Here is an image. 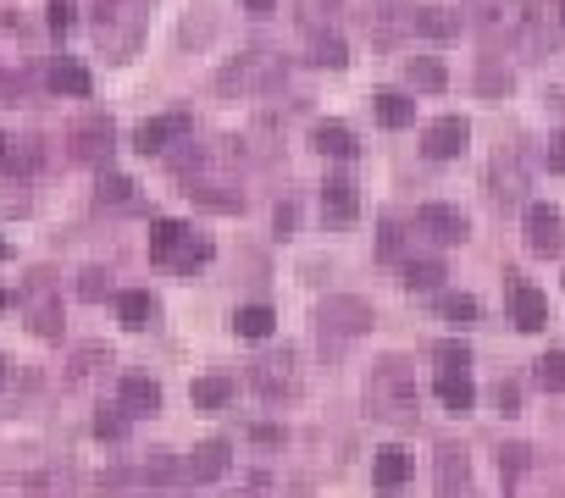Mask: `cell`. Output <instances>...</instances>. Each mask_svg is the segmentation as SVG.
Wrapping results in <instances>:
<instances>
[{"mask_svg": "<svg viewBox=\"0 0 565 498\" xmlns=\"http://www.w3.org/2000/svg\"><path fill=\"white\" fill-rule=\"evenodd\" d=\"M150 0H95V39L111 61H128L145 39Z\"/></svg>", "mask_w": 565, "mask_h": 498, "instance_id": "cell-1", "label": "cell"}, {"mask_svg": "<svg viewBox=\"0 0 565 498\" xmlns=\"http://www.w3.org/2000/svg\"><path fill=\"white\" fill-rule=\"evenodd\" d=\"M416 371H410V360H383V366L372 371V382H366V410L377 415V421H410L416 415Z\"/></svg>", "mask_w": 565, "mask_h": 498, "instance_id": "cell-2", "label": "cell"}, {"mask_svg": "<svg viewBox=\"0 0 565 498\" xmlns=\"http://www.w3.org/2000/svg\"><path fill=\"white\" fill-rule=\"evenodd\" d=\"M283 61L277 56H266V50H250V56H239V61H228V67L217 72V89L222 95H266V89H277L283 83Z\"/></svg>", "mask_w": 565, "mask_h": 498, "instance_id": "cell-3", "label": "cell"}, {"mask_svg": "<svg viewBox=\"0 0 565 498\" xmlns=\"http://www.w3.org/2000/svg\"><path fill=\"white\" fill-rule=\"evenodd\" d=\"M316 327H322V344H349L372 327V305L355 294H333L322 310H316Z\"/></svg>", "mask_w": 565, "mask_h": 498, "instance_id": "cell-4", "label": "cell"}, {"mask_svg": "<svg viewBox=\"0 0 565 498\" xmlns=\"http://www.w3.org/2000/svg\"><path fill=\"white\" fill-rule=\"evenodd\" d=\"M189 111H167V117H150L139 122V133H133V150H145V155H167L172 144H189Z\"/></svg>", "mask_w": 565, "mask_h": 498, "instance_id": "cell-5", "label": "cell"}, {"mask_svg": "<svg viewBox=\"0 0 565 498\" xmlns=\"http://www.w3.org/2000/svg\"><path fill=\"white\" fill-rule=\"evenodd\" d=\"M17 305L28 310V321H34L39 338H61V299H56V288H50L45 277H28V288L17 294Z\"/></svg>", "mask_w": 565, "mask_h": 498, "instance_id": "cell-6", "label": "cell"}, {"mask_svg": "<svg viewBox=\"0 0 565 498\" xmlns=\"http://www.w3.org/2000/svg\"><path fill=\"white\" fill-rule=\"evenodd\" d=\"M527 249L532 255H560L565 249V216L554 205H527Z\"/></svg>", "mask_w": 565, "mask_h": 498, "instance_id": "cell-7", "label": "cell"}, {"mask_svg": "<svg viewBox=\"0 0 565 498\" xmlns=\"http://www.w3.org/2000/svg\"><path fill=\"white\" fill-rule=\"evenodd\" d=\"M250 382L266 393V399H289L300 388V371H294V355H261L250 366Z\"/></svg>", "mask_w": 565, "mask_h": 498, "instance_id": "cell-8", "label": "cell"}, {"mask_svg": "<svg viewBox=\"0 0 565 498\" xmlns=\"http://www.w3.org/2000/svg\"><path fill=\"white\" fill-rule=\"evenodd\" d=\"M416 227L427 238H433V244H460V238H466V211H460V205H421L416 211Z\"/></svg>", "mask_w": 565, "mask_h": 498, "instance_id": "cell-9", "label": "cell"}, {"mask_svg": "<svg viewBox=\"0 0 565 498\" xmlns=\"http://www.w3.org/2000/svg\"><path fill=\"white\" fill-rule=\"evenodd\" d=\"M466 139H471L466 117H438L433 128H427V139H421V150L433 155V161H455V155L466 150Z\"/></svg>", "mask_w": 565, "mask_h": 498, "instance_id": "cell-10", "label": "cell"}, {"mask_svg": "<svg viewBox=\"0 0 565 498\" xmlns=\"http://www.w3.org/2000/svg\"><path fill=\"white\" fill-rule=\"evenodd\" d=\"M73 155L78 161H89V166H100V161H111V117H84L73 128Z\"/></svg>", "mask_w": 565, "mask_h": 498, "instance_id": "cell-11", "label": "cell"}, {"mask_svg": "<svg viewBox=\"0 0 565 498\" xmlns=\"http://www.w3.org/2000/svg\"><path fill=\"white\" fill-rule=\"evenodd\" d=\"M510 316H516L521 332H538V327H549V299L532 283H510Z\"/></svg>", "mask_w": 565, "mask_h": 498, "instance_id": "cell-12", "label": "cell"}, {"mask_svg": "<svg viewBox=\"0 0 565 498\" xmlns=\"http://www.w3.org/2000/svg\"><path fill=\"white\" fill-rule=\"evenodd\" d=\"M117 404H122V415H156L161 410V382L156 377H122Z\"/></svg>", "mask_w": 565, "mask_h": 498, "instance_id": "cell-13", "label": "cell"}, {"mask_svg": "<svg viewBox=\"0 0 565 498\" xmlns=\"http://www.w3.org/2000/svg\"><path fill=\"white\" fill-rule=\"evenodd\" d=\"M228 465H233L228 443H200V449L189 454V465H183V476H189V482H217V476H228Z\"/></svg>", "mask_w": 565, "mask_h": 498, "instance_id": "cell-14", "label": "cell"}, {"mask_svg": "<svg viewBox=\"0 0 565 498\" xmlns=\"http://www.w3.org/2000/svg\"><path fill=\"white\" fill-rule=\"evenodd\" d=\"M372 476H377V487H383V493H394V487H405V482H410V454L399 449V443H388V449H377V460H372Z\"/></svg>", "mask_w": 565, "mask_h": 498, "instance_id": "cell-15", "label": "cell"}, {"mask_svg": "<svg viewBox=\"0 0 565 498\" xmlns=\"http://www.w3.org/2000/svg\"><path fill=\"white\" fill-rule=\"evenodd\" d=\"M117 321L128 332H145L150 321H156V299H150L145 288H122V294H117Z\"/></svg>", "mask_w": 565, "mask_h": 498, "instance_id": "cell-16", "label": "cell"}, {"mask_svg": "<svg viewBox=\"0 0 565 498\" xmlns=\"http://www.w3.org/2000/svg\"><path fill=\"white\" fill-rule=\"evenodd\" d=\"M322 211H327V222H355V211H361L355 183H349V178H327L322 183Z\"/></svg>", "mask_w": 565, "mask_h": 498, "instance_id": "cell-17", "label": "cell"}, {"mask_svg": "<svg viewBox=\"0 0 565 498\" xmlns=\"http://www.w3.org/2000/svg\"><path fill=\"white\" fill-rule=\"evenodd\" d=\"M438 399H444V410L466 415L471 404H477V388H471V371H438Z\"/></svg>", "mask_w": 565, "mask_h": 498, "instance_id": "cell-18", "label": "cell"}, {"mask_svg": "<svg viewBox=\"0 0 565 498\" xmlns=\"http://www.w3.org/2000/svg\"><path fill=\"white\" fill-rule=\"evenodd\" d=\"M410 28H416L421 39H455V34H460V12H444V6H421V12H410Z\"/></svg>", "mask_w": 565, "mask_h": 498, "instance_id": "cell-19", "label": "cell"}, {"mask_svg": "<svg viewBox=\"0 0 565 498\" xmlns=\"http://www.w3.org/2000/svg\"><path fill=\"white\" fill-rule=\"evenodd\" d=\"M50 89H56V95L84 100L89 95V67H84V61H73V56H61L56 67H50Z\"/></svg>", "mask_w": 565, "mask_h": 498, "instance_id": "cell-20", "label": "cell"}, {"mask_svg": "<svg viewBox=\"0 0 565 498\" xmlns=\"http://www.w3.org/2000/svg\"><path fill=\"white\" fill-rule=\"evenodd\" d=\"M521 189H527V178H521V155L510 150V166H505V155L493 161V200L510 205V200H521Z\"/></svg>", "mask_w": 565, "mask_h": 498, "instance_id": "cell-21", "label": "cell"}, {"mask_svg": "<svg viewBox=\"0 0 565 498\" xmlns=\"http://www.w3.org/2000/svg\"><path fill=\"white\" fill-rule=\"evenodd\" d=\"M311 144H316L322 155H338V161H349V155H355V133H349L344 122H316Z\"/></svg>", "mask_w": 565, "mask_h": 498, "instance_id": "cell-22", "label": "cell"}, {"mask_svg": "<svg viewBox=\"0 0 565 498\" xmlns=\"http://www.w3.org/2000/svg\"><path fill=\"white\" fill-rule=\"evenodd\" d=\"M311 61L327 72H344L349 67V45L338 34H311Z\"/></svg>", "mask_w": 565, "mask_h": 498, "instance_id": "cell-23", "label": "cell"}, {"mask_svg": "<svg viewBox=\"0 0 565 498\" xmlns=\"http://www.w3.org/2000/svg\"><path fill=\"white\" fill-rule=\"evenodd\" d=\"M228 399H233V382H228V377H200V382L189 388V404H194V410H222Z\"/></svg>", "mask_w": 565, "mask_h": 498, "instance_id": "cell-24", "label": "cell"}, {"mask_svg": "<svg viewBox=\"0 0 565 498\" xmlns=\"http://www.w3.org/2000/svg\"><path fill=\"white\" fill-rule=\"evenodd\" d=\"M272 305H239L233 310V332H239V338H266V332H272Z\"/></svg>", "mask_w": 565, "mask_h": 498, "instance_id": "cell-25", "label": "cell"}, {"mask_svg": "<svg viewBox=\"0 0 565 498\" xmlns=\"http://www.w3.org/2000/svg\"><path fill=\"white\" fill-rule=\"evenodd\" d=\"M183 233H189L183 222H156V227H150V261H167V266H172V255H178Z\"/></svg>", "mask_w": 565, "mask_h": 498, "instance_id": "cell-26", "label": "cell"}, {"mask_svg": "<svg viewBox=\"0 0 565 498\" xmlns=\"http://www.w3.org/2000/svg\"><path fill=\"white\" fill-rule=\"evenodd\" d=\"M455 487H466V454L460 449H438V493L455 498Z\"/></svg>", "mask_w": 565, "mask_h": 498, "instance_id": "cell-27", "label": "cell"}, {"mask_svg": "<svg viewBox=\"0 0 565 498\" xmlns=\"http://www.w3.org/2000/svg\"><path fill=\"white\" fill-rule=\"evenodd\" d=\"M377 122H383V128H410V122H416V100L377 95Z\"/></svg>", "mask_w": 565, "mask_h": 498, "instance_id": "cell-28", "label": "cell"}, {"mask_svg": "<svg viewBox=\"0 0 565 498\" xmlns=\"http://www.w3.org/2000/svg\"><path fill=\"white\" fill-rule=\"evenodd\" d=\"M438 283H444V266H438V261H410L405 266V288H410V294H433Z\"/></svg>", "mask_w": 565, "mask_h": 498, "instance_id": "cell-29", "label": "cell"}, {"mask_svg": "<svg viewBox=\"0 0 565 498\" xmlns=\"http://www.w3.org/2000/svg\"><path fill=\"white\" fill-rule=\"evenodd\" d=\"M205 261H211V238H194V233H183L178 255H172V266H178V272H194V266H205Z\"/></svg>", "mask_w": 565, "mask_h": 498, "instance_id": "cell-30", "label": "cell"}, {"mask_svg": "<svg viewBox=\"0 0 565 498\" xmlns=\"http://www.w3.org/2000/svg\"><path fill=\"white\" fill-rule=\"evenodd\" d=\"M139 476H145V482H178V476H183V465L172 460L167 449H150V460L139 465Z\"/></svg>", "mask_w": 565, "mask_h": 498, "instance_id": "cell-31", "label": "cell"}, {"mask_svg": "<svg viewBox=\"0 0 565 498\" xmlns=\"http://www.w3.org/2000/svg\"><path fill=\"white\" fill-rule=\"evenodd\" d=\"M438 310H444L455 327H471V321H477V299L471 294H438Z\"/></svg>", "mask_w": 565, "mask_h": 498, "instance_id": "cell-32", "label": "cell"}, {"mask_svg": "<svg viewBox=\"0 0 565 498\" xmlns=\"http://www.w3.org/2000/svg\"><path fill=\"white\" fill-rule=\"evenodd\" d=\"M294 6H300V23L311 28V34H322V23L344 6V0H294Z\"/></svg>", "mask_w": 565, "mask_h": 498, "instance_id": "cell-33", "label": "cell"}, {"mask_svg": "<svg viewBox=\"0 0 565 498\" xmlns=\"http://www.w3.org/2000/svg\"><path fill=\"white\" fill-rule=\"evenodd\" d=\"M532 377H538V388L560 393V388H565V355H560V349H554V355H543V360H538V371H532Z\"/></svg>", "mask_w": 565, "mask_h": 498, "instance_id": "cell-34", "label": "cell"}, {"mask_svg": "<svg viewBox=\"0 0 565 498\" xmlns=\"http://www.w3.org/2000/svg\"><path fill=\"white\" fill-rule=\"evenodd\" d=\"M410 83H416V89H444V67H438L433 56H421V61H410Z\"/></svg>", "mask_w": 565, "mask_h": 498, "instance_id": "cell-35", "label": "cell"}, {"mask_svg": "<svg viewBox=\"0 0 565 498\" xmlns=\"http://www.w3.org/2000/svg\"><path fill=\"white\" fill-rule=\"evenodd\" d=\"M45 23L56 28V34H67V28L78 23V0H45Z\"/></svg>", "mask_w": 565, "mask_h": 498, "instance_id": "cell-36", "label": "cell"}, {"mask_svg": "<svg viewBox=\"0 0 565 498\" xmlns=\"http://www.w3.org/2000/svg\"><path fill=\"white\" fill-rule=\"evenodd\" d=\"M122 432H128V415H122V404H117V410H100V415H95V438L117 443Z\"/></svg>", "mask_w": 565, "mask_h": 498, "instance_id": "cell-37", "label": "cell"}, {"mask_svg": "<svg viewBox=\"0 0 565 498\" xmlns=\"http://www.w3.org/2000/svg\"><path fill=\"white\" fill-rule=\"evenodd\" d=\"M477 83H482V95H510V72H505V67H493V61H482Z\"/></svg>", "mask_w": 565, "mask_h": 498, "instance_id": "cell-38", "label": "cell"}, {"mask_svg": "<svg viewBox=\"0 0 565 498\" xmlns=\"http://www.w3.org/2000/svg\"><path fill=\"white\" fill-rule=\"evenodd\" d=\"M6 166H12V172H34V166H39V144H34V139L12 144V155H6Z\"/></svg>", "mask_w": 565, "mask_h": 498, "instance_id": "cell-39", "label": "cell"}, {"mask_svg": "<svg viewBox=\"0 0 565 498\" xmlns=\"http://www.w3.org/2000/svg\"><path fill=\"white\" fill-rule=\"evenodd\" d=\"M438 366H444V371H466L471 366V349L449 338V344H438Z\"/></svg>", "mask_w": 565, "mask_h": 498, "instance_id": "cell-40", "label": "cell"}, {"mask_svg": "<svg viewBox=\"0 0 565 498\" xmlns=\"http://www.w3.org/2000/svg\"><path fill=\"white\" fill-rule=\"evenodd\" d=\"M95 200H100V205H128V200H133V183H128V178H106Z\"/></svg>", "mask_w": 565, "mask_h": 498, "instance_id": "cell-41", "label": "cell"}, {"mask_svg": "<svg viewBox=\"0 0 565 498\" xmlns=\"http://www.w3.org/2000/svg\"><path fill=\"white\" fill-rule=\"evenodd\" d=\"M78 294H84V299H106V294H111V272L89 266V272H84V283H78Z\"/></svg>", "mask_w": 565, "mask_h": 498, "instance_id": "cell-42", "label": "cell"}, {"mask_svg": "<svg viewBox=\"0 0 565 498\" xmlns=\"http://www.w3.org/2000/svg\"><path fill=\"white\" fill-rule=\"evenodd\" d=\"M493 404H499L505 415H516V410H521V393H516V382H499V388H493Z\"/></svg>", "mask_w": 565, "mask_h": 498, "instance_id": "cell-43", "label": "cell"}, {"mask_svg": "<svg viewBox=\"0 0 565 498\" xmlns=\"http://www.w3.org/2000/svg\"><path fill=\"white\" fill-rule=\"evenodd\" d=\"M294 222H300V211H294V200L277 205V233H294Z\"/></svg>", "mask_w": 565, "mask_h": 498, "instance_id": "cell-44", "label": "cell"}, {"mask_svg": "<svg viewBox=\"0 0 565 498\" xmlns=\"http://www.w3.org/2000/svg\"><path fill=\"white\" fill-rule=\"evenodd\" d=\"M17 95H23V78H6V72H0V100L17 106Z\"/></svg>", "mask_w": 565, "mask_h": 498, "instance_id": "cell-45", "label": "cell"}, {"mask_svg": "<svg viewBox=\"0 0 565 498\" xmlns=\"http://www.w3.org/2000/svg\"><path fill=\"white\" fill-rule=\"evenodd\" d=\"M543 161H549V172H565V133L549 144V155H543Z\"/></svg>", "mask_w": 565, "mask_h": 498, "instance_id": "cell-46", "label": "cell"}, {"mask_svg": "<svg viewBox=\"0 0 565 498\" xmlns=\"http://www.w3.org/2000/svg\"><path fill=\"white\" fill-rule=\"evenodd\" d=\"M244 12H255V17H266V12H277V0H244Z\"/></svg>", "mask_w": 565, "mask_h": 498, "instance_id": "cell-47", "label": "cell"}, {"mask_svg": "<svg viewBox=\"0 0 565 498\" xmlns=\"http://www.w3.org/2000/svg\"><path fill=\"white\" fill-rule=\"evenodd\" d=\"M6 155H12V139H0V166H6Z\"/></svg>", "mask_w": 565, "mask_h": 498, "instance_id": "cell-48", "label": "cell"}, {"mask_svg": "<svg viewBox=\"0 0 565 498\" xmlns=\"http://www.w3.org/2000/svg\"><path fill=\"white\" fill-rule=\"evenodd\" d=\"M6 255H12V249H6V238H0V261H6Z\"/></svg>", "mask_w": 565, "mask_h": 498, "instance_id": "cell-49", "label": "cell"}, {"mask_svg": "<svg viewBox=\"0 0 565 498\" xmlns=\"http://www.w3.org/2000/svg\"><path fill=\"white\" fill-rule=\"evenodd\" d=\"M233 498H244V493H233Z\"/></svg>", "mask_w": 565, "mask_h": 498, "instance_id": "cell-50", "label": "cell"}, {"mask_svg": "<svg viewBox=\"0 0 565 498\" xmlns=\"http://www.w3.org/2000/svg\"><path fill=\"white\" fill-rule=\"evenodd\" d=\"M560 17H565V6H560Z\"/></svg>", "mask_w": 565, "mask_h": 498, "instance_id": "cell-51", "label": "cell"}]
</instances>
